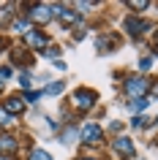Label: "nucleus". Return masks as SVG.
<instances>
[{"label":"nucleus","instance_id":"f257e3e1","mask_svg":"<svg viewBox=\"0 0 158 160\" xmlns=\"http://www.w3.org/2000/svg\"><path fill=\"white\" fill-rule=\"evenodd\" d=\"M74 103H76V109H82V111L93 109L95 92H93V90H76V92H74Z\"/></svg>","mask_w":158,"mask_h":160},{"label":"nucleus","instance_id":"f03ea898","mask_svg":"<svg viewBox=\"0 0 158 160\" xmlns=\"http://www.w3.org/2000/svg\"><path fill=\"white\" fill-rule=\"evenodd\" d=\"M101 138V128L98 125H84L82 128V141L84 144H95Z\"/></svg>","mask_w":158,"mask_h":160},{"label":"nucleus","instance_id":"7ed1b4c3","mask_svg":"<svg viewBox=\"0 0 158 160\" xmlns=\"http://www.w3.org/2000/svg\"><path fill=\"white\" fill-rule=\"evenodd\" d=\"M125 90H128V95H142L144 90H147V82H144L142 76H136V79H128Z\"/></svg>","mask_w":158,"mask_h":160},{"label":"nucleus","instance_id":"20e7f679","mask_svg":"<svg viewBox=\"0 0 158 160\" xmlns=\"http://www.w3.org/2000/svg\"><path fill=\"white\" fill-rule=\"evenodd\" d=\"M25 41L30 46H46V35L38 33V30H30V33H25Z\"/></svg>","mask_w":158,"mask_h":160},{"label":"nucleus","instance_id":"39448f33","mask_svg":"<svg viewBox=\"0 0 158 160\" xmlns=\"http://www.w3.org/2000/svg\"><path fill=\"white\" fill-rule=\"evenodd\" d=\"M49 17H52V11L46 6H33V11H30V19H35V22H46Z\"/></svg>","mask_w":158,"mask_h":160},{"label":"nucleus","instance_id":"423d86ee","mask_svg":"<svg viewBox=\"0 0 158 160\" xmlns=\"http://www.w3.org/2000/svg\"><path fill=\"white\" fill-rule=\"evenodd\" d=\"M17 149V138L8 133H0V152H14Z\"/></svg>","mask_w":158,"mask_h":160},{"label":"nucleus","instance_id":"0eeeda50","mask_svg":"<svg viewBox=\"0 0 158 160\" xmlns=\"http://www.w3.org/2000/svg\"><path fill=\"white\" fill-rule=\"evenodd\" d=\"M22 109H25V98H8L6 101V111L8 114H19Z\"/></svg>","mask_w":158,"mask_h":160},{"label":"nucleus","instance_id":"6e6552de","mask_svg":"<svg viewBox=\"0 0 158 160\" xmlns=\"http://www.w3.org/2000/svg\"><path fill=\"white\" fill-rule=\"evenodd\" d=\"M125 27L131 30V35H142V30H150L147 22H139V19H128V22H125Z\"/></svg>","mask_w":158,"mask_h":160},{"label":"nucleus","instance_id":"1a4fd4ad","mask_svg":"<svg viewBox=\"0 0 158 160\" xmlns=\"http://www.w3.org/2000/svg\"><path fill=\"white\" fill-rule=\"evenodd\" d=\"M115 149L123 152V155H131V152H133V144L128 141V138H115Z\"/></svg>","mask_w":158,"mask_h":160},{"label":"nucleus","instance_id":"9d476101","mask_svg":"<svg viewBox=\"0 0 158 160\" xmlns=\"http://www.w3.org/2000/svg\"><path fill=\"white\" fill-rule=\"evenodd\" d=\"M27 160H52V155H49V152H44V149H33Z\"/></svg>","mask_w":158,"mask_h":160},{"label":"nucleus","instance_id":"9b49d317","mask_svg":"<svg viewBox=\"0 0 158 160\" xmlns=\"http://www.w3.org/2000/svg\"><path fill=\"white\" fill-rule=\"evenodd\" d=\"M144 106H147V98H139V101H131V109H133V111H142Z\"/></svg>","mask_w":158,"mask_h":160},{"label":"nucleus","instance_id":"f8f14e48","mask_svg":"<svg viewBox=\"0 0 158 160\" xmlns=\"http://www.w3.org/2000/svg\"><path fill=\"white\" fill-rule=\"evenodd\" d=\"M150 3L147 0H139V3H136V0H131V3H128V8H147Z\"/></svg>","mask_w":158,"mask_h":160},{"label":"nucleus","instance_id":"ddd939ff","mask_svg":"<svg viewBox=\"0 0 158 160\" xmlns=\"http://www.w3.org/2000/svg\"><path fill=\"white\" fill-rule=\"evenodd\" d=\"M8 122H11V114L6 109H0V125H8Z\"/></svg>","mask_w":158,"mask_h":160},{"label":"nucleus","instance_id":"4468645a","mask_svg":"<svg viewBox=\"0 0 158 160\" xmlns=\"http://www.w3.org/2000/svg\"><path fill=\"white\" fill-rule=\"evenodd\" d=\"M11 76V65H3L0 68V79H3V82H6V79H8Z\"/></svg>","mask_w":158,"mask_h":160},{"label":"nucleus","instance_id":"2eb2a0df","mask_svg":"<svg viewBox=\"0 0 158 160\" xmlns=\"http://www.w3.org/2000/svg\"><path fill=\"white\" fill-rule=\"evenodd\" d=\"M60 90H63V84H60V82H57V84H52V87H49V90H46V92H52V95H57V92H60Z\"/></svg>","mask_w":158,"mask_h":160},{"label":"nucleus","instance_id":"dca6fc26","mask_svg":"<svg viewBox=\"0 0 158 160\" xmlns=\"http://www.w3.org/2000/svg\"><path fill=\"white\" fill-rule=\"evenodd\" d=\"M131 125H133V128H142V125H144V117H133Z\"/></svg>","mask_w":158,"mask_h":160},{"label":"nucleus","instance_id":"f3484780","mask_svg":"<svg viewBox=\"0 0 158 160\" xmlns=\"http://www.w3.org/2000/svg\"><path fill=\"white\" fill-rule=\"evenodd\" d=\"M0 160H6V158H0Z\"/></svg>","mask_w":158,"mask_h":160},{"label":"nucleus","instance_id":"a211bd4d","mask_svg":"<svg viewBox=\"0 0 158 160\" xmlns=\"http://www.w3.org/2000/svg\"><path fill=\"white\" fill-rule=\"evenodd\" d=\"M0 82H3V79H0Z\"/></svg>","mask_w":158,"mask_h":160}]
</instances>
